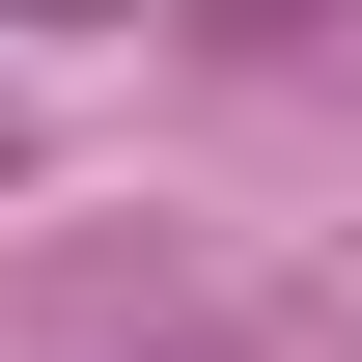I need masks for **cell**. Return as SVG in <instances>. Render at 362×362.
Wrapping results in <instances>:
<instances>
[{
	"label": "cell",
	"instance_id": "cell-1",
	"mask_svg": "<svg viewBox=\"0 0 362 362\" xmlns=\"http://www.w3.org/2000/svg\"><path fill=\"white\" fill-rule=\"evenodd\" d=\"M84 139V56H0V168H56Z\"/></svg>",
	"mask_w": 362,
	"mask_h": 362
}]
</instances>
